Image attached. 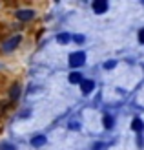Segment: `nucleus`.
I'll use <instances>...</instances> for the list:
<instances>
[{
  "label": "nucleus",
  "instance_id": "1",
  "mask_svg": "<svg viewBox=\"0 0 144 150\" xmlns=\"http://www.w3.org/2000/svg\"><path fill=\"white\" fill-rule=\"evenodd\" d=\"M86 61V55L82 53V51H77V53H71L70 57V66L71 68H79V66H82Z\"/></svg>",
  "mask_w": 144,
  "mask_h": 150
},
{
  "label": "nucleus",
  "instance_id": "2",
  "mask_svg": "<svg viewBox=\"0 0 144 150\" xmlns=\"http://www.w3.org/2000/svg\"><path fill=\"white\" fill-rule=\"evenodd\" d=\"M106 9H108V2H106V0H95L93 2V11L95 13H104Z\"/></svg>",
  "mask_w": 144,
  "mask_h": 150
},
{
  "label": "nucleus",
  "instance_id": "3",
  "mask_svg": "<svg viewBox=\"0 0 144 150\" xmlns=\"http://www.w3.org/2000/svg\"><path fill=\"white\" fill-rule=\"evenodd\" d=\"M80 88H82V93H89L91 90L95 88V82L93 81H89V79H82V82H80Z\"/></svg>",
  "mask_w": 144,
  "mask_h": 150
},
{
  "label": "nucleus",
  "instance_id": "4",
  "mask_svg": "<svg viewBox=\"0 0 144 150\" xmlns=\"http://www.w3.org/2000/svg\"><path fill=\"white\" fill-rule=\"evenodd\" d=\"M18 42H20V37H13V39H9V40L4 44V51H11V50H15Z\"/></svg>",
  "mask_w": 144,
  "mask_h": 150
},
{
  "label": "nucleus",
  "instance_id": "5",
  "mask_svg": "<svg viewBox=\"0 0 144 150\" xmlns=\"http://www.w3.org/2000/svg\"><path fill=\"white\" fill-rule=\"evenodd\" d=\"M17 18L18 20H31L33 18V11H18Z\"/></svg>",
  "mask_w": 144,
  "mask_h": 150
},
{
  "label": "nucleus",
  "instance_id": "6",
  "mask_svg": "<svg viewBox=\"0 0 144 150\" xmlns=\"http://www.w3.org/2000/svg\"><path fill=\"white\" fill-rule=\"evenodd\" d=\"M31 145L33 146H44V145H46V137H44V136H37V137L31 139Z\"/></svg>",
  "mask_w": 144,
  "mask_h": 150
},
{
  "label": "nucleus",
  "instance_id": "7",
  "mask_svg": "<svg viewBox=\"0 0 144 150\" xmlns=\"http://www.w3.org/2000/svg\"><path fill=\"white\" fill-rule=\"evenodd\" d=\"M131 128H133L135 132H140V130L144 128V123L140 121L139 117H135V119H133V123H131Z\"/></svg>",
  "mask_w": 144,
  "mask_h": 150
},
{
  "label": "nucleus",
  "instance_id": "8",
  "mask_svg": "<svg viewBox=\"0 0 144 150\" xmlns=\"http://www.w3.org/2000/svg\"><path fill=\"white\" fill-rule=\"evenodd\" d=\"M70 82H71V84H77V82H82V75H80V73H77V71H73V73L70 75Z\"/></svg>",
  "mask_w": 144,
  "mask_h": 150
},
{
  "label": "nucleus",
  "instance_id": "9",
  "mask_svg": "<svg viewBox=\"0 0 144 150\" xmlns=\"http://www.w3.org/2000/svg\"><path fill=\"white\" fill-rule=\"evenodd\" d=\"M70 39H71V37L67 35V33H60V35L57 37V40H58L60 44H67V42H70Z\"/></svg>",
  "mask_w": 144,
  "mask_h": 150
},
{
  "label": "nucleus",
  "instance_id": "10",
  "mask_svg": "<svg viewBox=\"0 0 144 150\" xmlns=\"http://www.w3.org/2000/svg\"><path fill=\"white\" fill-rule=\"evenodd\" d=\"M102 123H104V126H106V128H111V126H113V117H111V115H104Z\"/></svg>",
  "mask_w": 144,
  "mask_h": 150
},
{
  "label": "nucleus",
  "instance_id": "11",
  "mask_svg": "<svg viewBox=\"0 0 144 150\" xmlns=\"http://www.w3.org/2000/svg\"><path fill=\"white\" fill-rule=\"evenodd\" d=\"M18 93H20L18 86H13V90H11V99H13V101H15V99H18Z\"/></svg>",
  "mask_w": 144,
  "mask_h": 150
},
{
  "label": "nucleus",
  "instance_id": "12",
  "mask_svg": "<svg viewBox=\"0 0 144 150\" xmlns=\"http://www.w3.org/2000/svg\"><path fill=\"white\" fill-rule=\"evenodd\" d=\"M73 40H75V42H79V44H82V42H84V37H82V35H75V37H73Z\"/></svg>",
  "mask_w": 144,
  "mask_h": 150
},
{
  "label": "nucleus",
  "instance_id": "13",
  "mask_svg": "<svg viewBox=\"0 0 144 150\" xmlns=\"http://www.w3.org/2000/svg\"><path fill=\"white\" fill-rule=\"evenodd\" d=\"M113 66H115V62H113V61H110V62H106V64H104V68H106V70H111Z\"/></svg>",
  "mask_w": 144,
  "mask_h": 150
},
{
  "label": "nucleus",
  "instance_id": "14",
  "mask_svg": "<svg viewBox=\"0 0 144 150\" xmlns=\"http://www.w3.org/2000/svg\"><path fill=\"white\" fill-rule=\"evenodd\" d=\"M139 40H140V44H144V29H140V33H139Z\"/></svg>",
  "mask_w": 144,
  "mask_h": 150
},
{
  "label": "nucleus",
  "instance_id": "15",
  "mask_svg": "<svg viewBox=\"0 0 144 150\" xmlns=\"http://www.w3.org/2000/svg\"><path fill=\"white\" fill-rule=\"evenodd\" d=\"M2 150H15L11 145H6V146H2Z\"/></svg>",
  "mask_w": 144,
  "mask_h": 150
}]
</instances>
